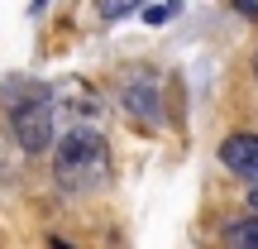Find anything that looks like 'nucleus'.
<instances>
[{
    "label": "nucleus",
    "instance_id": "nucleus-1",
    "mask_svg": "<svg viewBox=\"0 0 258 249\" xmlns=\"http://www.w3.org/2000/svg\"><path fill=\"white\" fill-rule=\"evenodd\" d=\"M53 177L62 192L72 196H86L96 187H105L110 177V148H105V134L86 120H72L67 129L53 134Z\"/></svg>",
    "mask_w": 258,
    "mask_h": 249
},
{
    "label": "nucleus",
    "instance_id": "nucleus-2",
    "mask_svg": "<svg viewBox=\"0 0 258 249\" xmlns=\"http://www.w3.org/2000/svg\"><path fill=\"white\" fill-rule=\"evenodd\" d=\"M0 101H5L10 111V125H15V139L24 154H48V144H53L57 134V96L48 91V86L29 82V77H15V82L0 86Z\"/></svg>",
    "mask_w": 258,
    "mask_h": 249
},
{
    "label": "nucleus",
    "instance_id": "nucleus-3",
    "mask_svg": "<svg viewBox=\"0 0 258 249\" xmlns=\"http://www.w3.org/2000/svg\"><path fill=\"white\" fill-rule=\"evenodd\" d=\"M120 111L139 129H158V125H163V77L148 72V67L124 72L120 77Z\"/></svg>",
    "mask_w": 258,
    "mask_h": 249
},
{
    "label": "nucleus",
    "instance_id": "nucleus-4",
    "mask_svg": "<svg viewBox=\"0 0 258 249\" xmlns=\"http://www.w3.org/2000/svg\"><path fill=\"white\" fill-rule=\"evenodd\" d=\"M220 163H225V173H234L239 182L258 187V134H249V129H234V134H225V144H220Z\"/></svg>",
    "mask_w": 258,
    "mask_h": 249
},
{
    "label": "nucleus",
    "instance_id": "nucleus-5",
    "mask_svg": "<svg viewBox=\"0 0 258 249\" xmlns=\"http://www.w3.org/2000/svg\"><path fill=\"white\" fill-rule=\"evenodd\" d=\"M225 244H258V211L249 216V221L225 225Z\"/></svg>",
    "mask_w": 258,
    "mask_h": 249
},
{
    "label": "nucleus",
    "instance_id": "nucleus-6",
    "mask_svg": "<svg viewBox=\"0 0 258 249\" xmlns=\"http://www.w3.org/2000/svg\"><path fill=\"white\" fill-rule=\"evenodd\" d=\"M177 10H182L177 0H158V5H148V10H144V19L158 29V24H167V19H177Z\"/></svg>",
    "mask_w": 258,
    "mask_h": 249
},
{
    "label": "nucleus",
    "instance_id": "nucleus-7",
    "mask_svg": "<svg viewBox=\"0 0 258 249\" xmlns=\"http://www.w3.org/2000/svg\"><path fill=\"white\" fill-rule=\"evenodd\" d=\"M139 0H101V19H120V15H129Z\"/></svg>",
    "mask_w": 258,
    "mask_h": 249
},
{
    "label": "nucleus",
    "instance_id": "nucleus-8",
    "mask_svg": "<svg viewBox=\"0 0 258 249\" xmlns=\"http://www.w3.org/2000/svg\"><path fill=\"white\" fill-rule=\"evenodd\" d=\"M234 10H244V15H253V19H258V0H234Z\"/></svg>",
    "mask_w": 258,
    "mask_h": 249
},
{
    "label": "nucleus",
    "instance_id": "nucleus-9",
    "mask_svg": "<svg viewBox=\"0 0 258 249\" xmlns=\"http://www.w3.org/2000/svg\"><path fill=\"white\" fill-rule=\"evenodd\" d=\"M249 206H253V211H258V187H253V192H249Z\"/></svg>",
    "mask_w": 258,
    "mask_h": 249
},
{
    "label": "nucleus",
    "instance_id": "nucleus-10",
    "mask_svg": "<svg viewBox=\"0 0 258 249\" xmlns=\"http://www.w3.org/2000/svg\"><path fill=\"white\" fill-rule=\"evenodd\" d=\"M253 77H258V53H253Z\"/></svg>",
    "mask_w": 258,
    "mask_h": 249
}]
</instances>
